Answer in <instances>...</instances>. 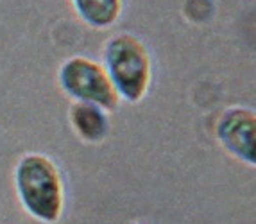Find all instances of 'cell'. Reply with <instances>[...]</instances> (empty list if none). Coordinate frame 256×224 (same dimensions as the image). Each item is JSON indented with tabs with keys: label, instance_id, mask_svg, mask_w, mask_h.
Here are the masks:
<instances>
[{
	"label": "cell",
	"instance_id": "3",
	"mask_svg": "<svg viewBox=\"0 0 256 224\" xmlns=\"http://www.w3.org/2000/svg\"><path fill=\"white\" fill-rule=\"evenodd\" d=\"M58 81L74 102L94 104L106 113L116 112L122 102L104 65L90 58L74 56L66 60L60 66Z\"/></svg>",
	"mask_w": 256,
	"mask_h": 224
},
{
	"label": "cell",
	"instance_id": "7",
	"mask_svg": "<svg viewBox=\"0 0 256 224\" xmlns=\"http://www.w3.org/2000/svg\"><path fill=\"white\" fill-rule=\"evenodd\" d=\"M134 224H149V222H146V220H138V222H134Z\"/></svg>",
	"mask_w": 256,
	"mask_h": 224
},
{
	"label": "cell",
	"instance_id": "5",
	"mask_svg": "<svg viewBox=\"0 0 256 224\" xmlns=\"http://www.w3.org/2000/svg\"><path fill=\"white\" fill-rule=\"evenodd\" d=\"M68 120L76 134L86 144H100L110 133V116L98 106L74 102L68 110Z\"/></svg>",
	"mask_w": 256,
	"mask_h": 224
},
{
	"label": "cell",
	"instance_id": "2",
	"mask_svg": "<svg viewBox=\"0 0 256 224\" xmlns=\"http://www.w3.org/2000/svg\"><path fill=\"white\" fill-rule=\"evenodd\" d=\"M104 68L120 99L138 104L146 99L152 81V61L147 47L129 32L111 36L104 44Z\"/></svg>",
	"mask_w": 256,
	"mask_h": 224
},
{
	"label": "cell",
	"instance_id": "4",
	"mask_svg": "<svg viewBox=\"0 0 256 224\" xmlns=\"http://www.w3.org/2000/svg\"><path fill=\"white\" fill-rule=\"evenodd\" d=\"M217 140L224 151L242 162L244 165H256V115L244 106H230L218 116L215 128Z\"/></svg>",
	"mask_w": 256,
	"mask_h": 224
},
{
	"label": "cell",
	"instance_id": "6",
	"mask_svg": "<svg viewBox=\"0 0 256 224\" xmlns=\"http://www.w3.org/2000/svg\"><path fill=\"white\" fill-rule=\"evenodd\" d=\"M72 6L86 26L94 29H110L118 22L124 0H72Z\"/></svg>",
	"mask_w": 256,
	"mask_h": 224
},
{
	"label": "cell",
	"instance_id": "1",
	"mask_svg": "<svg viewBox=\"0 0 256 224\" xmlns=\"http://www.w3.org/2000/svg\"><path fill=\"white\" fill-rule=\"evenodd\" d=\"M14 188L24 210L42 224H58L64 214V181L54 160L27 152L14 167Z\"/></svg>",
	"mask_w": 256,
	"mask_h": 224
}]
</instances>
